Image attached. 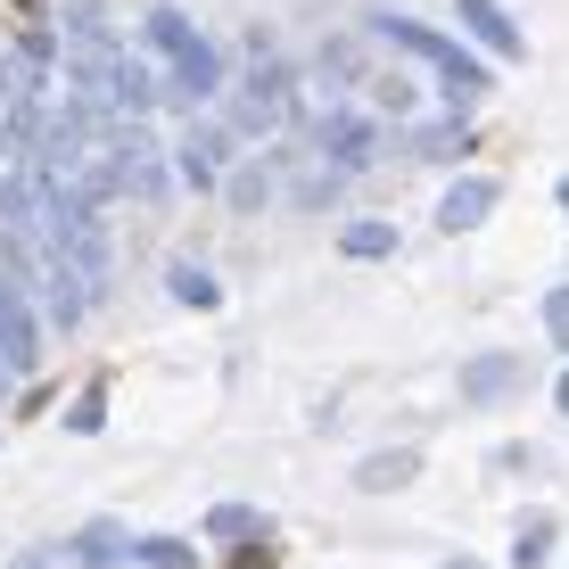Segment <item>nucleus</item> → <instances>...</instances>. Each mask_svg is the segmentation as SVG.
<instances>
[{
	"label": "nucleus",
	"instance_id": "1",
	"mask_svg": "<svg viewBox=\"0 0 569 569\" xmlns=\"http://www.w3.org/2000/svg\"><path fill=\"white\" fill-rule=\"evenodd\" d=\"M141 42L166 58V91H173V100L207 108L214 91H223V50H214L182 9H149V17H141Z\"/></svg>",
	"mask_w": 569,
	"mask_h": 569
},
{
	"label": "nucleus",
	"instance_id": "2",
	"mask_svg": "<svg viewBox=\"0 0 569 569\" xmlns=\"http://www.w3.org/2000/svg\"><path fill=\"white\" fill-rule=\"evenodd\" d=\"M371 26H380L397 50H413L421 67H438V74H446V100H455V108H470V100L487 91V67H479L462 42H446L438 26H421V17H371Z\"/></svg>",
	"mask_w": 569,
	"mask_h": 569
},
{
	"label": "nucleus",
	"instance_id": "3",
	"mask_svg": "<svg viewBox=\"0 0 569 569\" xmlns=\"http://www.w3.org/2000/svg\"><path fill=\"white\" fill-rule=\"evenodd\" d=\"M108 149H116V173H124V190H132V199H166V182H173V173H166V149L149 141V124H141V116H132V124H116V132H108Z\"/></svg>",
	"mask_w": 569,
	"mask_h": 569
},
{
	"label": "nucleus",
	"instance_id": "4",
	"mask_svg": "<svg viewBox=\"0 0 569 569\" xmlns=\"http://www.w3.org/2000/svg\"><path fill=\"white\" fill-rule=\"evenodd\" d=\"M0 371H9V380H33V371H42V347H33L26 289H9V281H0Z\"/></svg>",
	"mask_w": 569,
	"mask_h": 569
},
{
	"label": "nucleus",
	"instance_id": "5",
	"mask_svg": "<svg viewBox=\"0 0 569 569\" xmlns=\"http://www.w3.org/2000/svg\"><path fill=\"white\" fill-rule=\"evenodd\" d=\"M173 157H182V182L190 190H214V173H223V157H231V132L214 124V116H207V124L190 116V132H182V149H173Z\"/></svg>",
	"mask_w": 569,
	"mask_h": 569
},
{
	"label": "nucleus",
	"instance_id": "6",
	"mask_svg": "<svg viewBox=\"0 0 569 569\" xmlns=\"http://www.w3.org/2000/svg\"><path fill=\"white\" fill-rule=\"evenodd\" d=\"M313 132H322V157H339V173H363V166H371V141H380V132H371V116H347V108H330Z\"/></svg>",
	"mask_w": 569,
	"mask_h": 569
},
{
	"label": "nucleus",
	"instance_id": "7",
	"mask_svg": "<svg viewBox=\"0 0 569 569\" xmlns=\"http://www.w3.org/2000/svg\"><path fill=\"white\" fill-rule=\"evenodd\" d=\"M421 479V455L413 446H388V455H363L356 462V487L363 496H397V487H413Z\"/></svg>",
	"mask_w": 569,
	"mask_h": 569
},
{
	"label": "nucleus",
	"instance_id": "8",
	"mask_svg": "<svg viewBox=\"0 0 569 569\" xmlns=\"http://www.w3.org/2000/svg\"><path fill=\"white\" fill-rule=\"evenodd\" d=\"M455 9H462V26L479 33V42L496 50V58H528V42H520V26H512V17H503V9H496V0H455Z\"/></svg>",
	"mask_w": 569,
	"mask_h": 569
},
{
	"label": "nucleus",
	"instance_id": "9",
	"mask_svg": "<svg viewBox=\"0 0 569 569\" xmlns=\"http://www.w3.org/2000/svg\"><path fill=\"white\" fill-rule=\"evenodd\" d=\"M487 214H496V182H487V173H470V182H455L438 199V223L446 231H470V223H487Z\"/></svg>",
	"mask_w": 569,
	"mask_h": 569
},
{
	"label": "nucleus",
	"instance_id": "10",
	"mask_svg": "<svg viewBox=\"0 0 569 569\" xmlns=\"http://www.w3.org/2000/svg\"><path fill=\"white\" fill-rule=\"evenodd\" d=\"M512 388H520V363H512V356L462 363V397H470V405H496V397H512Z\"/></svg>",
	"mask_w": 569,
	"mask_h": 569
},
{
	"label": "nucleus",
	"instance_id": "11",
	"mask_svg": "<svg viewBox=\"0 0 569 569\" xmlns=\"http://www.w3.org/2000/svg\"><path fill=\"white\" fill-rule=\"evenodd\" d=\"M339 248H347L356 264H380V257H397V223H371V214H363V223L339 231Z\"/></svg>",
	"mask_w": 569,
	"mask_h": 569
},
{
	"label": "nucleus",
	"instance_id": "12",
	"mask_svg": "<svg viewBox=\"0 0 569 569\" xmlns=\"http://www.w3.org/2000/svg\"><path fill=\"white\" fill-rule=\"evenodd\" d=\"M74 553H83L91 569H116V561H132V537H124V528H83Z\"/></svg>",
	"mask_w": 569,
	"mask_h": 569
},
{
	"label": "nucleus",
	"instance_id": "13",
	"mask_svg": "<svg viewBox=\"0 0 569 569\" xmlns=\"http://www.w3.org/2000/svg\"><path fill=\"white\" fill-rule=\"evenodd\" d=\"M166 289H173L182 306H199V313H214V306H223V289H214L199 264H173V272H166Z\"/></svg>",
	"mask_w": 569,
	"mask_h": 569
},
{
	"label": "nucleus",
	"instance_id": "14",
	"mask_svg": "<svg viewBox=\"0 0 569 569\" xmlns=\"http://www.w3.org/2000/svg\"><path fill=\"white\" fill-rule=\"evenodd\" d=\"M545 553H553V512H528V520H520V537H512V561H520V569H537Z\"/></svg>",
	"mask_w": 569,
	"mask_h": 569
},
{
	"label": "nucleus",
	"instance_id": "15",
	"mask_svg": "<svg viewBox=\"0 0 569 569\" xmlns=\"http://www.w3.org/2000/svg\"><path fill=\"white\" fill-rule=\"evenodd\" d=\"M132 561H149V569H190L199 553H190L182 537H141V545H132Z\"/></svg>",
	"mask_w": 569,
	"mask_h": 569
},
{
	"label": "nucleus",
	"instance_id": "16",
	"mask_svg": "<svg viewBox=\"0 0 569 569\" xmlns=\"http://www.w3.org/2000/svg\"><path fill=\"white\" fill-rule=\"evenodd\" d=\"M207 537H223V545L257 537V512H248V503H214V512H207Z\"/></svg>",
	"mask_w": 569,
	"mask_h": 569
},
{
	"label": "nucleus",
	"instance_id": "17",
	"mask_svg": "<svg viewBox=\"0 0 569 569\" xmlns=\"http://www.w3.org/2000/svg\"><path fill=\"white\" fill-rule=\"evenodd\" d=\"M421 149H429V157H455V149H470V124H462V108H455V124H429V132H421Z\"/></svg>",
	"mask_w": 569,
	"mask_h": 569
},
{
	"label": "nucleus",
	"instance_id": "18",
	"mask_svg": "<svg viewBox=\"0 0 569 569\" xmlns=\"http://www.w3.org/2000/svg\"><path fill=\"white\" fill-rule=\"evenodd\" d=\"M100 413H108V397H100V388H91V397H74V413H67V429H74V438H100V429H108Z\"/></svg>",
	"mask_w": 569,
	"mask_h": 569
},
{
	"label": "nucleus",
	"instance_id": "19",
	"mask_svg": "<svg viewBox=\"0 0 569 569\" xmlns=\"http://www.w3.org/2000/svg\"><path fill=\"white\" fill-rule=\"evenodd\" d=\"M545 330H553V347L569 356V281H561V289H545Z\"/></svg>",
	"mask_w": 569,
	"mask_h": 569
},
{
	"label": "nucleus",
	"instance_id": "20",
	"mask_svg": "<svg viewBox=\"0 0 569 569\" xmlns=\"http://www.w3.org/2000/svg\"><path fill=\"white\" fill-rule=\"evenodd\" d=\"M264 199H272V173H264V166H248L240 182H231V207H264Z\"/></svg>",
	"mask_w": 569,
	"mask_h": 569
},
{
	"label": "nucleus",
	"instance_id": "21",
	"mask_svg": "<svg viewBox=\"0 0 569 569\" xmlns=\"http://www.w3.org/2000/svg\"><path fill=\"white\" fill-rule=\"evenodd\" d=\"M371 100H380L388 116H405V108H413V83H405V74H380V83H371Z\"/></svg>",
	"mask_w": 569,
	"mask_h": 569
},
{
	"label": "nucleus",
	"instance_id": "22",
	"mask_svg": "<svg viewBox=\"0 0 569 569\" xmlns=\"http://www.w3.org/2000/svg\"><path fill=\"white\" fill-rule=\"evenodd\" d=\"M231 569H281V561H272V545H264V537H240V553H231Z\"/></svg>",
	"mask_w": 569,
	"mask_h": 569
},
{
	"label": "nucleus",
	"instance_id": "23",
	"mask_svg": "<svg viewBox=\"0 0 569 569\" xmlns=\"http://www.w3.org/2000/svg\"><path fill=\"white\" fill-rule=\"evenodd\" d=\"M553 405H561V413H569V371H561V388H553Z\"/></svg>",
	"mask_w": 569,
	"mask_h": 569
},
{
	"label": "nucleus",
	"instance_id": "24",
	"mask_svg": "<svg viewBox=\"0 0 569 569\" xmlns=\"http://www.w3.org/2000/svg\"><path fill=\"white\" fill-rule=\"evenodd\" d=\"M446 569H487V561H470V553H455V561H446Z\"/></svg>",
	"mask_w": 569,
	"mask_h": 569
},
{
	"label": "nucleus",
	"instance_id": "25",
	"mask_svg": "<svg viewBox=\"0 0 569 569\" xmlns=\"http://www.w3.org/2000/svg\"><path fill=\"white\" fill-rule=\"evenodd\" d=\"M561 214H569V173H561Z\"/></svg>",
	"mask_w": 569,
	"mask_h": 569
},
{
	"label": "nucleus",
	"instance_id": "26",
	"mask_svg": "<svg viewBox=\"0 0 569 569\" xmlns=\"http://www.w3.org/2000/svg\"><path fill=\"white\" fill-rule=\"evenodd\" d=\"M17 569H42V561H17Z\"/></svg>",
	"mask_w": 569,
	"mask_h": 569
}]
</instances>
